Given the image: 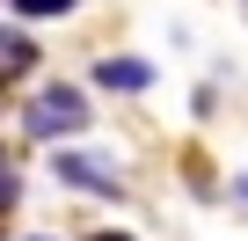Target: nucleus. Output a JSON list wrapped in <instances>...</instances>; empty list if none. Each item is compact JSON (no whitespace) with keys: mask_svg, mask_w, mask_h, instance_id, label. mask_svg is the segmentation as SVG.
Instances as JSON below:
<instances>
[{"mask_svg":"<svg viewBox=\"0 0 248 241\" xmlns=\"http://www.w3.org/2000/svg\"><path fill=\"white\" fill-rule=\"evenodd\" d=\"M37 66V44L22 37V30H0V88H8V80H22Z\"/></svg>","mask_w":248,"mask_h":241,"instance_id":"20e7f679","label":"nucleus"},{"mask_svg":"<svg viewBox=\"0 0 248 241\" xmlns=\"http://www.w3.org/2000/svg\"><path fill=\"white\" fill-rule=\"evenodd\" d=\"M88 241H132V234H88Z\"/></svg>","mask_w":248,"mask_h":241,"instance_id":"0eeeda50","label":"nucleus"},{"mask_svg":"<svg viewBox=\"0 0 248 241\" xmlns=\"http://www.w3.org/2000/svg\"><path fill=\"white\" fill-rule=\"evenodd\" d=\"M0 205H15V161L0 154Z\"/></svg>","mask_w":248,"mask_h":241,"instance_id":"423d86ee","label":"nucleus"},{"mask_svg":"<svg viewBox=\"0 0 248 241\" xmlns=\"http://www.w3.org/2000/svg\"><path fill=\"white\" fill-rule=\"evenodd\" d=\"M95 80L117 88V95H146V88H154V66H146V59H102Z\"/></svg>","mask_w":248,"mask_h":241,"instance_id":"7ed1b4c3","label":"nucleus"},{"mask_svg":"<svg viewBox=\"0 0 248 241\" xmlns=\"http://www.w3.org/2000/svg\"><path fill=\"white\" fill-rule=\"evenodd\" d=\"M66 8H80V0H15L22 22H44V15H66Z\"/></svg>","mask_w":248,"mask_h":241,"instance_id":"39448f33","label":"nucleus"},{"mask_svg":"<svg viewBox=\"0 0 248 241\" xmlns=\"http://www.w3.org/2000/svg\"><path fill=\"white\" fill-rule=\"evenodd\" d=\"M88 117H95V110L80 102V88H44V95L22 110V132H30V139H59V132H80Z\"/></svg>","mask_w":248,"mask_h":241,"instance_id":"f257e3e1","label":"nucleus"},{"mask_svg":"<svg viewBox=\"0 0 248 241\" xmlns=\"http://www.w3.org/2000/svg\"><path fill=\"white\" fill-rule=\"evenodd\" d=\"M51 176L59 183H73V190H95V197H117L124 183H117V168L102 161V154H80V146H66L59 161H51Z\"/></svg>","mask_w":248,"mask_h":241,"instance_id":"f03ea898","label":"nucleus"}]
</instances>
